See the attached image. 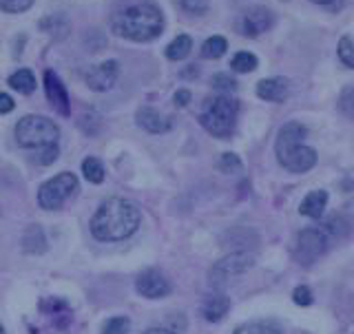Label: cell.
I'll use <instances>...</instances> for the list:
<instances>
[{
    "instance_id": "obj_37",
    "label": "cell",
    "mask_w": 354,
    "mask_h": 334,
    "mask_svg": "<svg viewBox=\"0 0 354 334\" xmlns=\"http://www.w3.org/2000/svg\"><path fill=\"white\" fill-rule=\"evenodd\" d=\"M186 69H188V71H182V73H180L182 77H195V75H197V66H186Z\"/></svg>"
},
{
    "instance_id": "obj_30",
    "label": "cell",
    "mask_w": 354,
    "mask_h": 334,
    "mask_svg": "<svg viewBox=\"0 0 354 334\" xmlns=\"http://www.w3.org/2000/svg\"><path fill=\"white\" fill-rule=\"evenodd\" d=\"M33 5V0H0V9L7 14H22Z\"/></svg>"
},
{
    "instance_id": "obj_7",
    "label": "cell",
    "mask_w": 354,
    "mask_h": 334,
    "mask_svg": "<svg viewBox=\"0 0 354 334\" xmlns=\"http://www.w3.org/2000/svg\"><path fill=\"white\" fill-rule=\"evenodd\" d=\"M254 254L248 250H237V252H230L226 254L224 259H219L213 268H210V284L213 286H224L235 277L246 275L252 266H254Z\"/></svg>"
},
{
    "instance_id": "obj_14",
    "label": "cell",
    "mask_w": 354,
    "mask_h": 334,
    "mask_svg": "<svg viewBox=\"0 0 354 334\" xmlns=\"http://www.w3.org/2000/svg\"><path fill=\"white\" fill-rule=\"evenodd\" d=\"M288 89H290V82L286 77H266L257 82V95L266 102H283L288 98Z\"/></svg>"
},
{
    "instance_id": "obj_8",
    "label": "cell",
    "mask_w": 354,
    "mask_h": 334,
    "mask_svg": "<svg viewBox=\"0 0 354 334\" xmlns=\"http://www.w3.org/2000/svg\"><path fill=\"white\" fill-rule=\"evenodd\" d=\"M328 246H330V239L319 226L317 228H304V230H299V235H297L295 259L304 266H310L328 250Z\"/></svg>"
},
{
    "instance_id": "obj_35",
    "label": "cell",
    "mask_w": 354,
    "mask_h": 334,
    "mask_svg": "<svg viewBox=\"0 0 354 334\" xmlns=\"http://www.w3.org/2000/svg\"><path fill=\"white\" fill-rule=\"evenodd\" d=\"M313 3L321 5V7H337L341 0H313Z\"/></svg>"
},
{
    "instance_id": "obj_33",
    "label": "cell",
    "mask_w": 354,
    "mask_h": 334,
    "mask_svg": "<svg viewBox=\"0 0 354 334\" xmlns=\"http://www.w3.org/2000/svg\"><path fill=\"white\" fill-rule=\"evenodd\" d=\"M14 109H16L14 98H11L9 93H0V113H11Z\"/></svg>"
},
{
    "instance_id": "obj_20",
    "label": "cell",
    "mask_w": 354,
    "mask_h": 334,
    "mask_svg": "<svg viewBox=\"0 0 354 334\" xmlns=\"http://www.w3.org/2000/svg\"><path fill=\"white\" fill-rule=\"evenodd\" d=\"M193 49V40L191 36H186V33H182V36H177L169 47H166V58L169 60H184L188 53H191Z\"/></svg>"
},
{
    "instance_id": "obj_3",
    "label": "cell",
    "mask_w": 354,
    "mask_h": 334,
    "mask_svg": "<svg viewBox=\"0 0 354 334\" xmlns=\"http://www.w3.org/2000/svg\"><path fill=\"white\" fill-rule=\"evenodd\" d=\"M308 138V129L301 122H288L277 133L274 153L277 160L290 173H308L317 164V151L304 142Z\"/></svg>"
},
{
    "instance_id": "obj_13",
    "label": "cell",
    "mask_w": 354,
    "mask_h": 334,
    "mask_svg": "<svg viewBox=\"0 0 354 334\" xmlns=\"http://www.w3.org/2000/svg\"><path fill=\"white\" fill-rule=\"evenodd\" d=\"M136 122H138L140 129L155 133V136H160V133H166V131L173 129V120L162 115L160 111L153 109V106H142L136 113Z\"/></svg>"
},
{
    "instance_id": "obj_6",
    "label": "cell",
    "mask_w": 354,
    "mask_h": 334,
    "mask_svg": "<svg viewBox=\"0 0 354 334\" xmlns=\"http://www.w3.org/2000/svg\"><path fill=\"white\" fill-rule=\"evenodd\" d=\"M77 188V180L73 173H60L47 180L38 191V204L44 210H58Z\"/></svg>"
},
{
    "instance_id": "obj_31",
    "label": "cell",
    "mask_w": 354,
    "mask_h": 334,
    "mask_svg": "<svg viewBox=\"0 0 354 334\" xmlns=\"http://www.w3.org/2000/svg\"><path fill=\"white\" fill-rule=\"evenodd\" d=\"M182 9L191 16H202L208 9V0H180Z\"/></svg>"
},
{
    "instance_id": "obj_23",
    "label": "cell",
    "mask_w": 354,
    "mask_h": 334,
    "mask_svg": "<svg viewBox=\"0 0 354 334\" xmlns=\"http://www.w3.org/2000/svg\"><path fill=\"white\" fill-rule=\"evenodd\" d=\"M257 64H259L257 55L250 53V51H239V53L235 55V58L230 60V66H232V69H235L237 73H250V71L257 69Z\"/></svg>"
},
{
    "instance_id": "obj_10",
    "label": "cell",
    "mask_w": 354,
    "mask_h": 334,
    "mask_svg": "<svg viewBox=\"0 0 354 334\" xmlns=\"http://www.w3.org/2000/svg\"><path fill=\"white\" fill-rule=\"evenodd\" d=\"M136 290L138 295H142L144 299H162L166 295H171V281L160 270H144L138 281H136Z\"/></svg>"
},
{
    "instance_id": "obj_19",
    "label": "cell",
    "mask_w": 354,
    "mask_h": 334,
    "mask_svg": "<svg viewBox=\"0 0 354 334\" xmlns=\"http://www.w3.org/2000/svg\"><path fill=\"white\" fill-rule=\"evenodd\" d=\"M232 334H283L281 328L274 321H248V324L239 326Z\"/></svg>"
},
{
    "instance_id": "obj_5",
    "label": "cell",
    "mask_w": 354,
    "mask_h": 334,
    "mask_svg": "<svg viewBox=\"0 0 354 334\" xmlns=\"http://www.w3.org/2000/svg\"><path fill=\"white\" fill-rule=\"evenodd\" d=\"M60 129L53 120L42 115H25L16 124V140L22 149L29 151H44L58 147Z\"/></svg>"
},
{
    "instance_id": "obj_1",
    "label": "cell",
    "mask_w": 354,
    "mask_h": 334,
    "mask_svg": "<svg viewBox=\"0 0 354 334\" xmlns=\"http://www.w3.org/2000/svg\"><path fill=\"white\" fill-rule=\"evenodd\" d=\"M142 221L140 208L124 197H111L100 204L91 219V232L97 241H122L138 230Z\"/></svg>"
},
{
    "instance_id": "obj_29",
    "label": "cell",
    "mask_w": 354,
    "mask_h": 334,
    "mask_svg": "<svg viewBox=\"0 0 354 334\" xmlns=\"http://www.w3.org/2000/svg\"><path fill=\"white\" fill-rule=\"evenodd\" d=\"M210 84H213L215 89H219V91H235L237 89V80L228 73H215Z\"/></svg>"
},
{
    "instance_id": "obj_36",
    "label": "cell",
    "mask_w": 354,
    "mask_h": 334,
    "mask_svg": "<svg viewBox=\"0 0 354 334\" xmlns=\"http://www.w3.org/2000/svg\"><path fill=\"white\" fill-rule=\"evenodd\" d=\"M144 334H177V332H173V330H166V328H151V330H147Z\"/></svg>"
},
{
    "instance_id": "obj_4",
    "label": "cell",
    "mask_w": 354,
    "mask_h": 334,
    "mask_svg": "<svg viewBox=\"0 0 354 334\" xmlns=\"http://www.w3.org/2000/svg\"><path fill=\"white\" fill-rule=\"evenodd\" d=\"M237 113H239L237 100L221 93V95H215L208 100L202 115H199V122H202V127L210 133V136L226 140L232 136V131H235Z\"/></svg>"
},
{
    "instance_id": "obj_21",
    "label": "cell",
    "mask_w": 354,
    "mask_h": 334,
    "mask_svg": "<svg viewBox=\"0 0 354 334\" xmlns=\"http://www.w3.org/2000/svg\"><path fill=\"white\" fill-rule=\"evenodd\" d=\"M215 169L224 175H239V173H243V162L237 158L235 153H224L217 158Z\"/></svg>"
},
{
    "instance_id": "obj_11",
    "label": "cell",
    "mask_w": 354,
    "mask_h": 334,
    "mask_svg": "<svg viewBox=\"0 0 354 334\" xmlns=\"http://www.w3.org/2000/svg\"><path fill=\"white\" fill-rule=\"evenodd\" d=\"M44 93H47V100L49 104L60 111L62 115H69L71 113V106H69V93H66V89L62 84V80L58 75H55L51 69L44 71Z\"/></svg>"
},
{
    "instance_id": "obj_2",
    "label": "cell",
    "mask_w": 354,
    "mask_h": 334,
    "mask_svg": "<svg viewBox=\"0 0 354 334\" xmlns=\"http://www.w3.org/2000/svg\"><path fill=\"white\" fill-rule=\"evenodd\" d=\"M115 36L133 42H151L164 31V16L158 5L138 3L118 11L111 20Z\"/></svg>"
},
{
    "instance_id": "obj_15",
    "label": "cell",
    "mask_w": 354,
    "mask_h": 334,
    "mask_svg": "<svg viewBox=\"0 0 354 334\" xmlns=\"http://www.w3.org/2000/svg\"><path fill=\"white\" fill-rule=\"evenodd\" d=\"M228 310H230V299L221 293L208 295L202 304V315L206 321H210V324H217V321L224 319L228 315Z\"/></svg>"
},
{
    "instance_id": "obj_16",
    "label": "cell",
    "mask_w": 354,
    "mask_h": 334,
    "mask_svg": "<svg viewBox=\"0 0 354 334\" xmlns=\"http://www.w3.org/2000/svg\"><path fill=\"white\" fill-rule=\"evenodd\" d=\"M20 246L27 254H42L47 252V237H44V230L42 226H29L25 232H22V239H20Z\"/></svg>"
},
{
    "instance_id": "obj_34",
    "label": "cell",
    "mask_w": 354,
    "mask_h": 334,
    "mask_svg": "<svg viewBox=\"0 0 354 334\" xmlns=\"http://www.w3.org/2000/svg\"><path fill=\"white\" fill-rule=\"evenodd\" d=\"M175 104L177 106H186L188 102H191V91L188 89H180V91H175Z\"/></svg>"
},
{
    "instance_id": "obj_38",
    "label": "cell",
    "mask_w": 354,
    "mask_h": 334,
    "mask_svg": "<svg viewBox=\"0 0 354 334\" xmlns=\"http://www.w3.org/2000/svg\"><path fill=\"white\" fill-rule=\"evenodd\" d=\"M0 334H5V328L3 326H0Z\"/></svg>"
},
{
    "instance_id": "obj_9",
    "label": "cell",
    "mask_w": 354,
    "mask_h": 334,
    "mask_svg": "<svg viewBox=\"0 0 354 334\" xmlns=\"http://www.w3.org/2000/svg\"><path fill=\"white\" fill-rule=\"evenodd\" d=\"M118 77H120V62L106 60L102 64L93 66V69L84 75V80L91 91H109V89L115 86Z\"/></svg>"
},
{
    "instance_id": "obj_17",
    "label": "cell",
    "mask_w": 354,
    "mask_h": 334,
    "mask_svg": "<svg viewBox=\"0 0 354 334\" xmlns=\"http://www.w3.org/2000/svg\"><path fill=\"white\" fill-rule=\"evenodd\" d=\"M328 206V193L326 191H313L304 197L301 206H299V213L304 217H310V219H319L324 215V210Z\"/></svg>"
},
{
    "instance_id": "obj_28",
    "label": "cell",
    "mask_w": 354,
    "mask_h": 334,
    "mask_svg": "<svg viewBox=\"0 0 354 334\" xmlns=\"http://www.w3.org/2000/svg\"><path fill=\"white\" fill-rule=\"evenodd\" d=\"M339 111L346 118L354 120V86L346 89V91L341 93V98H339Z\"/></svg>"
},
{
    "instance_id": "obj_18",
    "label": "cell",
    "mask_w": 354,
    "mask_h": 334,
    "mask_svg": "<svg viewBox=\"0 0 354 334\" xmlns=\"http://www.w3.org/2000/svg\"><path fill=\"white\" fill-rule=\"evenodd\" d=\"M9 86H14L16 91H20V93H33L36 91V86H38V82H36V75H33L29 69H18L16 73H11V77H9Z\"/></svg>"
},
{
    "instance_id": "obj_26",
    "label": "cell",
    "mask_w": 354,
    "mask_h": 334,
    "mask_svg": "<svg viewBox=\"0 0 354 334\" xmlns=\"http://www.w3.org/2000/svg\"><path fill=\"white\" fill-rule=\"evenodd\" d=\"M129 330H131L129 317H113L102 326V334H129Z\"/></svg>"
},
{
    "instance_id": "obj_12",
    "label": "cell",
    "mask_w": 354,
    "mask_h": 334,
    "mask_svg": "<svg viewBox=\"0 0 354 334\" xmlns=\"http://www.w3.org/2000/svg\"><path fill=\"white\" fill-rule=\"evenodd\" d=\"M272 22H274V16L270 9L252 7L250 11H246V16L241 18V31L246 33L248 38H257L272 27Z\"/></svg>"
},
{
    "instance_id": "obj_25",
    "label": "cell",
    "mask_w": 354,
    "mask_h": 334,
    "mask_svg": "<svg viewBox=\"0 0 354 334\" xmlns=\"http://www.w3.org/2000/svg\"><path fill=\"white\" fill-rule=\"evenodd\" d=\"M337 53L339 60L348 66V69H354V40L350 36H343L337 44Z\"/></svg>"
},
{
    "instance_id": "obj_27",
    "label": "cell",
    "mask_w": 354,
    "mask_h": 334,
    "mask_svg": "<svg viewBox=\"0 0 354 334\" xmlns=\"http://www.w3.org/2000/svg\"><path fill=\"white\" fill-rule=\"evenodd\" d=\"M321 230L326 232L328 235V239H332V237H341L343 232H346V228H348V224L343 221L341 217H332V219H328L324 226H319Z\"/></svg>"
},
{
    "instance_id": "obj_32",
    "label": "cell",
    "mask_w": 354,
    "mask_h": 334,
    "mask_svg": "<svg viewBox=\"0 0 354 334\" xmlns=\"http://www.w3.org/2000/svg\"><path fill=\"white\" fill-rule=\"evenodd\" d=\"M292 301L297 306H301V308L313 304V293H310V288L308 286H297L292 290Z\"/></svg>"
},
{
    "instance_id": "obj_22",
    "label": "cell",
    "mask_w": 354,
    "mask_h": 334,
    "mask_svg": "<svg viewBox=\"0 0 354 334\" xmlns=\"http://www.w3.org/2000/svg\"><path fill=\"white\" fill-rule=\"evenodd\" d=\"M228 49V42L224 36H213V38H208L204 44H202V55L206 60H217L221 58V55L226 53Z\"/></svg>"
},
{
    "instance_id": "obj_24",
    "label": "cell",
    "mask_w": 354,
    "mask_h": 334,
    "mask_svg": "<svg viewBox=\"0 0 354 334\" xmlns=\"http://www.w3.org/2000/svg\"><path fill=\"white\" fill-rule=\"evenodd\" d=\"M82 175L91 184H102L104 182V166L97 158H86L82 162Z\"/></svg>"
}]
</instances>
